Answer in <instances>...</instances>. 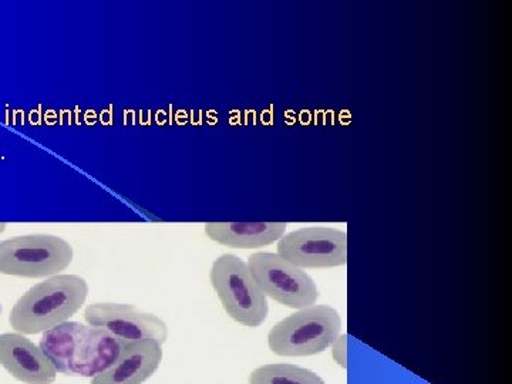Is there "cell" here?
Masks as SVG:
<instances>
[{
	"label": "cell",
	"mask_w": 512,
	"mask_h": 384,
	"mask_svg": "<svg viewBox=\"0 0 512 384\" xmlns=\"http://www.w3.org/2000/svg\"><path fill=\"white\" fill-rule=\"evenodd\" d=\"M249 384H326L312 370L288 363L258 367L249 376Z\"/></svg>",
	"instance_id": "12"
},
{
	"label": "cell",
	"mask_w": 512,
	"mask_h": 384,
	"mask_svg": "<svg viewBox=\"0 0 512 384\" xmlns=\"http://www.w3.org/2000/svg\"><path fill=\"white\" fill-rule=\"evenodd\" d=\"M248 266L266 298L296 311L318 302V286L311 275L282 256L271 252H256L249 256Z\"/></svg>",
	"instance_id": "6"
},
{
	"label": "cell",
	"mask_w": 512,
	"mask_h": 384,
	"mask_svg": "<svg viewBox=\"0 0 512 384\" xmlns=\"http://www.w3.org/2000/svg\"><path fill=\"white\" fill-rule=\"evenodd\" d=\"M163 362V345L154 340L123 345L116 362L93 377L92 384H144Z\"/></svg>",
	"instance_id": "10"
},
{
	"label": "cell",
	"mask_w": 512,
	"mask_h": 384,
	"mask_svg": "<svg viewBox=\"0 0 512 384\" xmlns=\"http://www.w3.org/2000/svg\"><path fill=\"white\" fill-rule=\"evenodd\" d=\"M89 284L79 275H56L20 296L9 323L20 335H37L69 322L82 309Z\"/></svg>",
	"instance_id": "2"
},
{
	"label": "cell",
	"mask_w": 512,
	"mask_h": 384,
	"mask_svg": "<svg viewBox=\"0 0 512 384\" xmlns=\"http://www.w3.org/2000/svg\"><path fill=\"white\" fill-rule=\"evenodd\" d=\"M2 311H3L2 303H0V315H2Z\"/></svg>",
	"instance_id": "15"
},
{
	"label": "cell",
	"mask_w": 512,
	"mask_h": 384,
	"mask_svg": "<svg viewBox=\"0 0 512 384\" xmlns=\"http://www.w3.org/2000/svg\"><path fill=\"white\" fill-rule=\"evenodd\" d=\"M212 288L229 318L247 328H258L268 318V301L256 284L247 262L237 255L224 254L211 266Z\"/></svg>",
	"instance_id": "4"
},
{
	"label": "cell",
	"mask_w": 512,
	"mask_h": 384,
	"mask_svg": "<svg viewBox=\"0 0 512 384\" xmlns=\"http://www.w3.org/2000/svg\"><path fill=\"white\" fill-rule=\"evenodd\" d=\"M90 326L109 332L121 345L154 342L164 345L168 339V326L163 319L124 303H93L84 311Z\"/></svg>",
	"instance_id": "8"
},
{
	"label": "cell",
	"mask_w": 512,
	"mask_h": 384,
	"mask_svg": "<svg viewBox=\"0 0 512 384\" xmlns=\"http://www.w3.org/2000/svg\"><path fill=\"white\" fill-rule=\"evenodd\" d=\"M285 222H208L211 241L234 249H256L278 242L286 234Z\"/></svg>",
	"instance_id": "11"
},
{
	"label": "cell",
	"mask_w": 512,
	"mask_h": 384,
	"mask_svg": "<svg viewBox=\"0 0 512 384\" xmlns=\"http://www.w3.org/2000/svg\"><path fill=\"white\" fill-rule=\"evenodd\" d=\"M5 229H6L5 222H0V235H2L3 232H5Z\"/></svg>",
	"instance_id": "14"
},
{
	"label": "cell",
	"mask_w": 512,
	"mask_h": 384,
	"mask_svg": "<svg viewBox=\"0 0 512 384\" xmlns=\"http://www.w3.org/2000/svg\"><path fill=\"white\" fill-rule=\"evenodd\" d=\"M0 365L25 384H53L57 370L40 346L20 333L0 335Z\"/></svg>",
	"instance_id": "9"
},
{
	"label": "cell",
	"mask_w": 512,
	"mask_h": 384,
	"mask_svg": "<svg viewBox=\"0 0 512 384\" xmlns=\"http://www.w3.org/2000/svg\"><path fill=\"white\" fill-rule=\"evenodd\" d=\"M342 319L328 305L299 309L269 330L268 346L275 355L315 356L330 348L340 335Z\"/></svg>",
	"instance_id": "3"
},
{
	"label": "cell",
	"mask_w": 512,
	"mask_h": 384,
	"mask_svg": "<svg viewBox=\"0 0 512 384\" xmlns=\"http://www.w3.org/2000/svg\"><path fill=\"white\" fill-rule=\"evenodd\" d=\"M330 350H332V357L336 365L342 369H348V335L346 333L339 335L330 345Z\"/></svg>",
	"instance_id": "13"
},
{
	"label": "cell",
	"mask_w": 512,
	"mask_h": 384,
	"mask_svg": "<svg viewBox=\"0 0 512 384\" xmlns=\"http://www.w3.org/2000/svg\"><path fill=\"white\" fill-rule=\"evenodd\" d=\"M278 255L299 268H336L348 264V234L329 227H308L285 234Z\"/></svg>",
	"instance_id": "7"
},
{
	"label": "cell",
	"mask_w": 512,
	"mask_h": 384,
	"mask_svg": "<svg viewBox=\"0 0 512 384\" xmlns=\"http://www.w3.org/2000/svg\"><path fill=\"white\" fill-rule=\"evenodd\" d=\"M39 346L57 373L90 379L109 369L123 348L106 330L79 322H64L47 330Z\"/></svg>",
	"instance_id": "1"
},
{
	"label": "cell",
	"mask_w": 512,
	"mask_h": 384,
	"mask_svg": "<svg viewBox=\"0 0 512 384\" xmlns=\"http://www.w3.org/2000/svg\"><path fill=\"white\" fill-rule=\"evenodd\" d=\"M69 242L55 235H22L0 242V274L20 278H52L73 262Z\"/></svg>",
	"instance_id": "5"
}]
</instances>
